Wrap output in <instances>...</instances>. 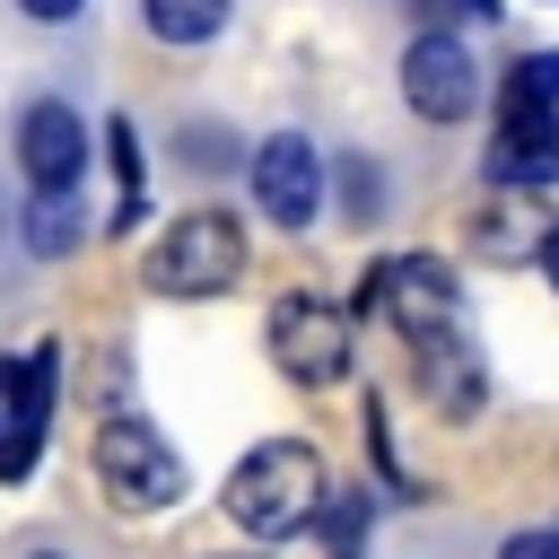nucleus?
Wrapping results in <instances>:
<instances>
[{"label": "nucleus", "instance_id": "obj_17", "mask_svg": "<svg viewBox=\"0 0 559 559\" xmlns=\"http://www.w3.org/2000/svg\"><path fill=\"white\" fill-rule=\"evenodd\" d=\"M542 271H550V288H559V227L542 236Z\"/></svg>", "mask_w": 559, "mask_h": 559}, {"label": "nucleus", "instance_id": "obj_5", "mask_svg": "<svg viewBox=\"0 0 559 559\" xmlns=\"http://www.w3.org/2000/svg\"><path fill=\"white\" fill-rule=\"evenodd\" d=\"M96 480H105L122 507H175V498H183L175 445H166L148 419H131V411H114V419L96 428Z\"/></svg>", "mask_w": 559, "mask_h": 559}, {"label": "nucleus", "instance_id": "obj_19", "mask_svg": "<svg viewBox=\"0 0 559 559\" xmlns=\"http://www.w3.org/2000/svg\"><path fill=\"white\" fill-rule=\"evenodd\" d=\"M550 533H559V524H550Z\"/></svg>", "mask_w": 559, "mask_h": 559}, {"label": "nucleus", "instance_id": "obj_16", "mask_svg": "<svg viewBox=\"0 0 559 559\" xmlns=\"http://www.w3.org/2000/svg\"><path fill=\"white\" fill-rule=\"evenodd\" d=\"M17 9H26V17H44V26H61V17H79L87 0H17Z\"/></svg>", "mask_w": 559, "mask_h": 559}, {"label": "nucleus", "instance_id": "obj_14", "mask_svg": "<svg viewBox=\"0 0 559 559\" xmlns=\"http://www.w3.org/2000/svg\"><path fill=\"white\" fill-rule=\"evenodd\" d=\"M183 157H192V166H210V175H218V166H227V157H236V148H227V131H183Z\"/></svg>", "mask_w": 559, "mask_h": 559}, {"label": "nucleus", "instance_id": "obj_10", "mask_svg": "<svg viewBox=\"0 0 559 559\" xmlns=\"http://www.w3.org/2000/svg\"><path fill=\"white\" fill-rule=\"evenodd\" d=\"M26 253H44V262L79 253V192H35L26 201Z\"/></svg>", "mask_w": 559, "mask_h": 559}, {"label": "nucleus", "instance_id": "obj_3", "mask_svg": "<svg viewBox=\"0 0 559 559\" xmlns=\"http://www.w3.org/2000/svg\"><path fill=\"white\" fill-rule=\"evenodd\" d=\"M148 280H157L166 297H218V288H236V280H245V236H236V218H227V210H183V218L166 227V245L148 253Z\"/></svg>", "mask_w": 559, "mask_h": 559}, {"label": "nucleus", "instance_id": "obj_9", "mask_svg": "<svg viewBox=\"0 0 559 559\" xmlns=\"http://www.w3.org/2000/svg\"><path fill=\"white\" fill-rule=\"evenodd\" d=\"M17 166H26V183H35V192H79V166H87V122H79L61 96L26 105V114H17Z\"/></svg>", "mask_w": 559, "mask_h": 559}, {"label": "nucleus", "instance_id": "obj_8", "mask_svg": "<svg viewBox=\"0 0 559 559\" xmlns=\"http://www.w3.org/2000/svg\"><path fill=\"white\" fill-rule=\"evenodd\" d=\"M253 201L271 227H306L323 210V166H314V140L306 131H271L253 148Z\"/></svg>", "mask_w": 559, "mask_h": 559}, {"label": "nucleus", "instance_id": "obj_15", "mask_svg": "<svg viewBox=\"0 0 559 559\" xmlns=\"http://www.w3.org/2000/svg\"><path fill=\"white\" fill-rule=\"evenodd\" d=\"M498 559H559V533H507Z\"/></svg>", "mask_w": 559, "mask_h": 559}, {"label": "nucleus", "instance_id": "obj_18", "mask_svg": "<svg viewBox=\"0 0 559 559\" xmlns=\"http://www.w3.org/2000/svg\"><path fill=\"white\" fill-rule=\"evenodd\" d=\"M454 9H472V17H489V9H498V0H454Z\"/></svg>", "mask_w": 559, "mask_h": 559}, {"label": "nucleus", "instance_id": "obj_1", "mask_svg": "<svg viewBox=\"0 0 559 559\" xmlns=\"http://www.w3.org/2000/svg\"><path fill=\"white\" fill-rule=\"evenodd\" d=\"M323 489H332V480H323V454H314L306 437H271V445H253V454L227 472L218 507H227L253 542H288V533L314 524Z\"/></svg>", "mask_w": 559, "mask_h": 559}, {"label": "nucleus", "instance_id": "obj_2", "mask_svg": "<svg viewBox=\"0 0 559 559\" xmlns=\"http://www.w3.org/2000/svg\"><path fill=\"white\" fill-rule=\"evenodd\" d=\"M358 306L384 314L411 349L437 341V332H463V288H454V271H445L437 253H393V262H376L367 288H358Z\"/></svg>", "mask_w": 559, "mask_h": 559}, {"label": "nucleus", "instance_id": "obj_7", "mask_svg": "<svg viewBox=\"0 0 559 559\" xmlns=\"http://www.w3.org/2000/svg\"><path fill=\"white\" fill-rule=\"evenodd\" d=\"M402 96L419 122H463L480 105V61L463 52V35H419L402 52Z\"/></svg>", "mask_w": 559, "mask_h": 559}, {"label": "nucleus", "instance_id": "obj_12", "mask_svg": "<svg viewBox=\"0 0 559 559\" xmlns=\"http://www.w3.org/2000/svg\"><path fill=\"white\" fill-rule=\"evenodd\" d=\"M314 524H323V542H332L341 559H358V533H367V498H358V489H349V498H332V489H323Z\"/></svg>", "mask_w": 559, "mask_h": 559}, {"label": "nucleus", "instance_id": "obj_4", "mask_svg": "<svg viewBox=\"0 0 559 559\" xmlns=\"http://www.w3.org/2000/svg\"><path fill=\"white\" fill-rule=\"evenodd\" d=\"M271 349H280V367L306 384V393H323V384H341L349 376V349H358V314L349 306H332V297H280L271 306Z\"/></svg>", "mask_w": 559, "mask_h": 559}, {"label": "nucleus", "instance_id": "obj_13", "mask_svg": "<svg viewBox=\"0 0 559 559\" xmlns=\"http://www.w3.org/2000/svg\"><path fill=\"white\" fill-rule=\"evenodd\" d=\"M341 201H349V218H384V183L367 157H341Z\"/></svg>", "mask_w": 559, "mask_h": 559}, {"label": "nucleus", "instance_id": "obj_11", "mask_svg": "<svg viewBox=\"0 0 559 559\" xmlns=\"http://www.w3.org/2000/svg\"><path fill=\"white\" fill-rule=\"evenodd\" d=\"M140 17L157 44H210L227 26V0H140Z\"/></svg>", "mask_w": 559, "mask_h": 559}, {"label": "nucleus", "instance_id": "obj_6", "mask_svg": "<svg viewBox=\"0 0 559 559\" xmlns=\"http://www.w3.org/2000/svg\"><path fill=\"white\" fill-rule=\"evenodd\" d=\"M52 376H61V349H26V358H0V480H26L35 454H44V419H52Z\"/></svg>", "mask_w": 559, "mask_h": 559}]
</instances>
